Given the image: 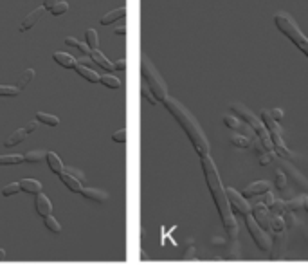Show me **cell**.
Here are the masks:
<instances>
[{
  "label": "cell",
  "instance_id": "obj_1",
  "mask_svg": "<svg viewBox=\"0 0 308 276\" xmlns=\"http://www.w3.org/2000/svg\"><path fill=\"white\" fill-rule=\"evenodd\" d=\"M200 163H202V170H204L205 182H207V188H209V191H211V197H213L214 204H216V208H218V213H220L222 224L226 227L234 226V224H236V219H234V213L229 206V201H227L226 188L222 186V181H220V177H218L216 166H214V163L209 157V153H202Z\"/></svg>",
  "mask_w": 308,
  "mask_h": 276
},
{
  "label": "cell",
  "instance_id": "obj_2",
  "mask_svg": "<svg viewBox=\"0 0 308 276\" xmlns=\"http://www.w3.org/2000/svg\"><path fill=\"white\" fill-rule=\"evenodd\" d=\"M164 107L168 108L169 114L175 117L179 125L182 127V130L186 132V136L189 137V141L193 143L195 150L198 153H209V143H207V137H205L204 130L200 128L198 121L193 117V114L184 107V105L179 101V99L166 98L164 99Z\"/></svg>",
  "mask_w": 308,
  "mask_h": 276
},
{
  "label": "cell",
  "instance_id": "obj_3",
  "mask_svg": "<svg viewBox=\"0 0 308 276\" xmlns=\"http://www.w3.org/2000/svg\"><path fill=\"white\" fill-rule=\"evenodd\" d=\"M229 108H231V112L236 115V117H242V120L245 121V125H249V127L254 130V134L259 137V139H261V143H263V146H265V148H267V150L274 148V144H272V139H271V134H269L265 123L259 120L258 115L252 114V112L242 103H231Z\"/></svg>",
  "mask_w": 308,
  "mask_h": 276
},
{
  "label": "cell",
  "instance_id": "obj_4",
  "mask_svg": "<svg viewBox=\"0 0 308 276\" xmlns=\"http://www.w3.org/2000/svg\"><path fill=\"white\" fill-rule=\"evenodd\" d=\"M274 24L288 40L294 42V46H296L304 56H308V38L301 33L297 24L292 20L290 15H287V13H278L274 17Z\"/></svg>",
  "mask_w": 308,
  "mask_h": 276
},
{
  "label": "cell",
  "instance_id": "obj_5",
  "mask_svg": "<svg viewBox=\"0 0 308 276\" xmlns=\"http://www.w3.org/2000/svg\"><path fill=\"white\" fill-rule=\"evenodd\" d=\"M141 74H143V80L148 83V87L152 89V92L159 101H164L168 98V87H166L162 76L159 74V70L155 69V65L148 58H143V62H141Z\"/></svg>",
  "mask_w": 308,
  "mask_h": 276
},
{
  "label": "cell",
  "instance_id": "obj_6",
  "mask_svg": "<svg viewBox=\"0 0 308 276\" xmlns=\"http://www.w3.org/2000/svg\"><path fill=\"white\" fill-rule=\"evenodd\" d=\"M245 226H247V229H249V233H251L256 246H258L261 251H271L272 240H271V236H269V231H265L258 222H256L254 215H251V213L245 215Z\"/></svg>",
  "mask_w": 308,
  "mask_h": 276
},
{
  "label": "cell",
  "instance_id": "obj_7",
  "mask_svg": "<svg viewBox=\"0 0 308 276\" xmlns=\"http://www.w3.org/2000/svg\"><path fill=\"white\" fill-rule=\"evenodd\" d=\"M226 193H227V201H229V206L234 215H243V217H245L247 213H251L252 210L251 204L245 201V197H243L242 193H238L234 188H227Z\"/></svg>",
  "mask_w": 308,
  "mask_h": 276
},
{
  "label": "cell",
  "instance_id": "obj_8",
  "mask_svg": "<svg viewBox=\"0 0 308 276\" xmlns=\"http://www.w3.org/2000/svg\"><path fill=\"white\" fill-rule=\"evenodd\" d=\"M261 121L265 123L269 134H271V139H272V144H274V150L280 148V146H285L283 139H281V130H280V127H278V121H276L274 117L271 115V110H263L261 112Z\"/></svg>",
  "mask_w": 308,
  "mask_h": 276
},
{
  "label": "cell",
  "instance_id": "obj_9",
  "mask_svg": "<svg viewBox=\"0 0 308 276\" xmlns=\"http://www.w3.org/2000/svg\"><path fill=\"white\" fill-rule=\"evenodd\" d=\"M271 182H267V181H256V182H252V184H249L245 188V190L242 191V195L245 199H249V197H259L261 193H267V191H271Z\"/></svg>",
  "mask_w": 308,
  "mask_h": 276
},
{
  "label": "cell",
  "instance_id": "obj_10",
  "mask_svg": "<svg viewBox=\"0 0 308 276\" xmlns=\"http://www.w3.org/2000/svg\"><path fill=\"white\" fill-rule=\"evenodd\" d=\"M43 13H46V8H43V6L36 8L33 13H29L27 17L24 18V22H22V24H20V33H25L27 29L34 27V25L38 24V20H40V18H41V15H43Z\"/></svg>",
  "mask_w": 308,
  "mask_h": 276
},
{
  "label": "cell",
  "instance_id": "obj_11",
  "mask_svg": "<svg viewBox=\"0 0 308 276\" xmlns=\"http://www.w3.org/2000/svg\"><path fill=\"white\" fill-rule=\"evenodd\" d=\"M34 210H36V213L40 215V217H49L51 211H53V204H51V201L46 197L43 193H38L36 199H34Z\"/></svg>",
  "mask_w": 308,
  "mask_h": 276
},
{
  "label": "cell",
  "instance_id": "obj_12",
  "mask_svg": "<svg viewBox=\"0 0 308 276\" xmlns=\"http://www.w3.org/2000/svg\"><path fill=\"white\" fill-rule=\"evenodd\" d=\"M89 56H91V60H92V62H94V63H98V65L101 67V69H105V70H115L114 63H112V62H108V60H107V56H105V54H103L99 49H92V51H91V54H89Z\"/></svg>",
  "mask_w": 308,
  "mask_h": 276
},
{
  "label": "cell",
  "instance_id": "obj_13",
  "mask_svg": "<svg viewBox=\"0 0 308 276\" xmlns=\"http://www.w3.org/2000/svg\"><path fill=\"white\" fill-rule=\"evenodd\" d=\"M60 179H62V182L67 186V188H69L70 191H74V193H81V190H83L81 182H79V179H76L70 172L69 173L63 172L62 175H60Z\"/></svg>",
  "mask_w": 308,
  "mask_h": 276
},
{
  "label": "cell",
  "instance_id": "obj_14",
  "mask_svg": "<svg viewBox=\"0 0 308 276\" xmlns=\"http://www.w3.org/2000/svg\"><path fill=\"white\" fill-rule=\"evenodd\" d=\"M74 69H76V72H78V74L81 76V78H85L86 82H91V83H98L99 78H101V76H99L98 72H96V70L89 69V67H85L83 63H76Z\"/></svg>",
  "mask_w": 308,
  "mask_h": 276
},
{
  "label": "cell",
  "instance_id": "obj_15",
  "mask_svg": "<svg viewBox=\"0 0 308 276\" xmlns=\"http://www.w3.org/2000/svg\"><path fill=\"white\" fill-rule=\"evenodd\" d=\"M46 159H47V165H49V168H51V172L53 173H56V175H62L63 173V163H62V159L56 155L54 152H47V155H46Z\"/></svg>",
  "mask_w": 308,
  "mask_h": 276
},
{
  "label": "cell",
  "instance_id": "obj_16",
  "mask_svg": "<svg viewBox=\"0 0 308 276\" xmlns=\"http://www.w3.org/2000/svg\"><path fill=\"white\" fill-rule=\"evenodd\" d=\"M124 15H126V8H117V9H114V11L107 13V15H103L99 22H101V25H110V24H114L115 20L124 18Z\"/></svg>",
  "mask_w": 308,
  "mask_h": 276
},
{
  "label": "cell",
  "instance_id": "obj_17",
  "mask_svg": "<svg viewBox=\"0 0 308 276\" xmlns=\"http://www.w3.org/2000/svg\"><path fill=\"white\" fill-rule=\"evenodd\" d=\"M53 58H54V62H56L58 65L65 67V69H74L76 63H78L74 60V56H70V54H67V53H54Z\"/></svg>",
  "mask_w": 308,
  "mask_h": 276
},
{
  "label": "cell",
  "instance_id": "obj_18",
  "mask_svg": "<svg viewBox=\"0 0 308 276\" xmlns=\"http://www.w3.org/2000/svg\"><path fill=\"white\" fill-rule=\"evenodd\" d=\"M81 195L89 201H96V202H105L108 199V195L101 190H94V188H83Z\"/></svg>",
  "mask_w": 308,
  "mask_h": 276
},
{
  "label": "cell",
  "instance_id": "obj_19",
  "mask_svg": "<svg viewBox=\"0 0 308 276\" xmlns=\"http://www.w3.org/2000/svg\"><path fill=\"white\" fill-rule=\"evenodd\" d=\"M20 188L22 191H27V193H33V195L41 193V184L36 179H24V181H20Z\"/></svg>",
  "mask_w": 308,
  "mask_h": 276
},
{
  "label": "cell",
  "instance_id": "obj_20",
  "mask_svg": "<svg viewBox=\"0 0 308 276\" xmlns=\"http://www.w3.org/2000/svg\"><path fill=\"white\" fill-rule=\"evenodd\" d=\"M25 136H27V132H25L24 128H20V130H17V132H13L11 136L6 139V143H4V146H15V144H20L22 141L25 139Z\"/></svg>",
  "mask_w": 308,
  "mask_h": 276
},
{
  "label": "cell",
  "instance_id": "obj_21",
  "mask_svg": "<svg viewBox=\"0 0 308 276\" xmlns=\"http://www.w3.org/2000/svg\"><path fill=\"white\" fill-rule=\"evenodd\" d=\"M36 120L40 121V123L47 125V127H58V125H60V120H58L56 115L46 114V112H38V114H36Z\"/></svg>",
  "mask_w": 308,
  "mask_h": 276
},
{
  "label": "cell",
  "instance_id": "obj_22",
  "mask_svg": "<svg viewBox=\"0 0 308 276\" xmlns=\"http://www.w3.org/2000/svg\"><path fill=\"white\" fill-rule=\"evenodd\" d=\"M24 163V155L15 153V155H0V166H11V165H20Z\"/></svg>",
  "mask_w": 308,
  "mask_h": 276
},
{
  "label": "cell",
  "instance_id": "obj_23",
  "mask_svg": "<svg viewBox=\"0 0 308 276\" xmlns=\"http://www.w3.org/2000/svg\"><path fill=\"white\" fill-rule=\"evenodd\" d=\"M229 141L233 146H238V148H249V146H251V139L247 136H238V134L234 136L233 134V136L229 137Z\"/></svg>",
  "mask_w": 308,
  "mask_h": 276
},
{
  "label": "cell",
  "instance_id": "obj_24",
  "mask_svg": "<svg viewBox=\"0 0 308 276\" xmlns=\"http://www.w3.org/2000/svg\"><path fill=\"white\" fill-rule=\"evenodd\" d=\"M46 155H47V152H43V150H31V152H27L24 155V161H27V163H40L41 159H46Z\"/></svg>",
  "mask_w": 308,
  "mask_h": 276
},
{
  "label": "cell",
  "instance_id": "obj_25",
  "mask_svg": "<svg viewBox=\"0 0 308 276\" xmlns=\"http://www.w3.org/2000/svg\"><path fill=\"white\" fill-rule=\"evenodd\" d=\"M33 80H34V70H33V69L24 70V72H22V74H20V78H18L17 87L22 91V89H24L25 85H29V83L33 82Z\"/></svg>",
  "mask_w": 308,
  "mask_h": 276
},
{
  "label": "cell",
  "instance_id": "obj_26",
  "mask_svg": "<svg viewBox=\"0 0 308 276\" xmlns=\"http://www.w3.org/2000/svg\"><path fill=\"white\" fill-rule=\"evenodd\" d=\"M141 94H143L144 99H148V101H150L152 105H157V103H159V99L155 98V94L152 92V89H150L148 83H146V82H143V85H141Z\"/></svg>",
  "mask_w": 308,
  "mask_h": 276
},
{
  "label": "cell",
  "instance_id": "obj_27",
  "mask_svg": "<svg viewBox=\"0 0 308 276\" xmlns=\"http://www.w3.org/2000/svg\"><path fill=\"white\" fill-rule=\"evenodd\" d=\"M269 210H271L272 215H285V213H287V202H285V201H276V199H274V202L269 206Z\"/></svg>",
  "mask_w": 308,
  "mask_h": 276
},
{
  "label": "cell",
  "instance_id": "obj_28",
  "mask_svg": "<svg viewBox=\"0 0 308 276\" xmlns=\"http://www.w3.org/2000/svg\"><path fill=\"white\" fill-rule=\"evenodd\" d=\"M99 82H101L105 87H108V89H119V87H121V82L115 78V76H112V74L101 76V78H99Z\"/></svg>",
  "mask_w": 308,
  "mask_h": 276
},
{
  "label": "cell",
  "instance_id": "obj_29",
  "mask_svg": "<svg viewBox=\"0 0 308 276\" xmlns=\"http://www.w3.org/2000/svg\"><path fill=\"white\" fill-rule=\"evenodd\" d=\"M285 231V220L281 215H272V231L271 233H283Z\"/></svg>",
  "mask_w": 308,
  "mask_h": 276
},
{
  "label": "cell",
  "instance_id": "obj_30",
  "mask_svg": "<svg viewBox=\"0 0 308 276\" xmlns=\"http://www.w3.org/2000/svg\"><path fill=\"white\" fill-rule=\"evenodd\" d=\"M20 94V89L17 85H0V96H4V98H15V96Z\"/></svg>",
  "mask_w": 308,
  "mask_h": 276
},
{
  "label": "cell",
  "instance_id": "obj_31",
  "mask_svg": "<svg viewBox=\"0 0 308 276\" xmlns=\"http://www.w3.org/2000/svg\"><path fill=\"white\" fill-rule=\"evenodd\" d=\"M18 191H22L20 182H11V184H8V186H4V188H2V195H4V197H11V195H17Z\"/></svg>",
  "mask_w": 308,
  "mask_h": 276
},
{
  "label": "cell",
  "instance_id": "obj_32",
  "mask_svg": "<svg viewBox=\"0 0 308 276\" xmlns=\"http://www.w3.org/2000/svg\"><path fill=\"white\" fill-rule=\"evenodd\" d=\"M85 42L89 44V47H91V49H96V47H98V33H96L94 29H86Z\"/></svg>",
  "mask_w": 308,
  "mask_h": 276
},
{
  "label": "cell",
  "instance_id": "obj_33",
  "mask_svg": "<svg viewBox=\"0 0 308 276\" xmlns=\"http://www.w3.org/2000/svg\"><path fill=\"white\" fill-rule=\"evenodd\" d=\"M67 9H69V4L67 2H56L54 6H51L49 8V11L53 13V15H56V17H60V15H63V13H67Z\"/></svg>",
  "mask_w": 308,
  "mask_h": 276
},
{
  "label": "cell",
  "instance_id": "obj_34",
  "mask_svg": "<svg viewBox=\"0 0 308 276\" xmlns=\"http://www.w3.org/2000/svg\"><path fill=\"white\" fill-rule=\"evenodd\" d=\"M46 227L51 231V233H60L62 231V226H60V222H58L54 217H46Z\"/></svg>",
  "mask_w": 308,
  "mask_h": 276
},
{
  "label": "cell",
  "instance_id": "obj_35",
  "mask_svg": "<svg viewBox=\"0 0 308 276\" xmlns=\"http://www.w3.org/2000/svg\"><path fill=\"white\" fill-rule=\"evenodd\" d=\"M303 204H304V197H296V199H292V201L287 202V210L299 211V210H303Z\"/></svg>",
  "mask_w": 308,
  "mask_h": 276
},
{
  "label": "cell",
  "instance_id": "obj_36",
  "mask_svg": "<svg viewBox=\"0 0 308 276\" xmlns=\"http://www.w3.org/2000/svg\"><path fill=\"white\" fill-rule=\"evenodd\" d=\"M224 125H226L227 128H231V130H238L240 128V121H238V117L236 115H224Z\"/></svg>",
  "mask_w": 308,
  "mask_h": 276
},
{
  "label": "cell",
  "instance_id": "obj_37",
  "mask_svg": "<svg viewBox=\"0 0 308 276\" xmlns=\"http://www.w3.org/2000/svg\"><path fill=\"white\" fill-rule=\"evenodd\" d=\"M276 188H280V190H285V188H287V177H285L283 172L276 173Z\"/></svg>",
  "mask_w": 308,
  "mask_h": 276
},
{
  "label": "cell",
  "instance_id": "obj_38",
  "mask_svg": "<svg viewBox=\"0 0 308 276\" xmlns=\"http://www.w3.org/2000/svg\"><path fill=\"white\" fill-rule=\"evenodd\" d=\"M112 139H114V143H124V141H126V130L121 128V130L114 132L112 134Z\"/></svg>",
  "mask_w": 308,
  "mask_h": 276
},
{
  "label": "cell",
  "instance_id": "obj_39",
  "mask_svg": "<svg viewBox=\"0 0 308 276\" xmlns=\"http://www.w3.org/2000/svg\"><path fill=\"white\" fill-rule=\"evenodd\" d=\"M272 155H274V153H272V150H267L265 153H261V155H259V165H261V166L269 165V163L272 161Z\"/></svg>",
  "mask_w": 308,
  "mask_h": 276
},
{
  "label": "cell",
  "instance_id": "obj_40",
  "mask_svg": "<svg viewBox=\"0 0 308 276\" xmlns=\"http://www.w3.org/2000/svg\"><path fill=\"white\" fill-rule=\"evenodd\" d=\"M259 202H263L265 206H271L272 202H274V197H272V193L271 191H267V193H261L259 195V199H258Z\"/></svg>",
  "mask_w": 308,
  "mask_h": 276
},
{
  "label": "cell",
  "instance_id": "obj_41",
  "mask_svg": "<svg viewBox=\"0 0 308 276\" xmlns=\"http://www.w3.org/2000/svg\"><path fill=\"white\" fill-rule=\"evenodd\" d=\"M276 153H278V155H281V157H287V159H292V157H294L287 146H280V148H276Z\"/></svg>",
  "mask_w": 308,
  "mask_h": 276
},
{
  "label": "cell",
  "instance_id": "obj_42",
  "mask_svg": "<svg viewBox=\"0 0 308 276\" xmlns=\"http://www.w3.org/2000/svg\"><path fill=\"white\" fill-rule=\"evenodd\" d=\"M292 177L296 179V181L299 182V184L303 186V188H308V181H306V179L303 177V175H299V173H297L296 170H294V172H292Z\"/></svg>",
  "mask_w": 308,
  "mask_h": 276
},
{
  "label": "cell",
  "instance_id": "obj_43",
  "mask_svg": "<svg viewBox=\"0 0 308 276\" xmlns=\"http://www.w3.org/2000/svg\"><path fill=\"white\" fill-rule=\"evenodd\" d=\"M38 123H40V121H29V123L27 125H25V128H24V130H25V132H27V134H33L34 132V130H36V128H38Z\"/></svg>",
  "mask_w": 308,
  "mask_h": 276
},
{
  "label": "cell",
  "instance_id": "obj_44",
  "mask_svg": "<svg viewBox=\"0 0 308 276\" xmlns=\"http://www.w3.org/2000/svg\"><path fill=\"white\" fill-rule=\"evenodd\" d=\"M78 49L81 51L83 54H91V47H89V44L86 42H78Z\"/></svg>",
  "mask_w": 308,
  "mask_h": 276
},
{
  "label": "cell",
  "instance_id": "obj_45",
  "mask_svg": "<svg viewBox=\"0 0 308 276\" xmlns=\"http://www.w3.org/2000/svg\"><path fill=\"white\" fill-rule=\"evenodd\" d=\"M226 229H227V235H229L231 239H234V236L238 235V224H234V226L226 227Z\"/></svg>",
  "mask_w": 308,
  "mask_h": 276
},
{
  "label": "cell",
  "instance_id": "obj_46",
  "mask_svg": "<svg viewBox=\"0 0 308 276\" xmlns=\"http://www.w3.org/2000/svg\"><path fill=\"white\" fill-rule=\"evenodd\" d=\"M271 115L274 117L276 121H278V120H281V117H283V110H281V108H272Z\"/></svg>",
  "mask_w": 308,
  "mask_h": 276
},
{
  "label": "cell",
  "instance_id": "obj_47",
  "mask_svg": "<svg viewBox=\"0 0 308 276\" xmlns=\"http://www.w3.org/2000/svg\"><path fill=\"white\" fill-rule=\"evenodd\" d=\"M63 42H65V46H69V47H78V40H76L74 36H67Z\"/></svg>",
  "mask_w": 308,
  "mask_h": 276
},
{
  "label": "cell",
  "instance_id": "obj_48",
  "mask_svg": "<svg viewBox=\"0 0 308 276\" xmlns=\"http://www.w3.org/2000/svg\"><path fill=\"white\" fill-rule=\"evenodd\" d=\"M114 67H115V70H124L126 69V62H124V60H119V62L114 63Z\"/></svg>",
  "mask_w": 308,
  "mask_h": 276
},
{
  "label": "cell",
  "instance_id": "obj_49",
  "mask_svg": "<svg viewBox=\"0 0 308 276\" xmlns=\"http://www.w3.org/2000/svg\"><path fill=\"white\" fill-rule=\"evenodd\" d=\"M191 256H195V248H188V251L184 253V256H182V258H184V260H191Z\"/></svg>",
  "mask_w": 308,
  "mask_h": 276
},
{
  "label": "cell",
  "instance_id": "obj_50",
  "mask_svg": "<svg viewBox=\"0 0 308 276\" xmlns=\"http://www.w3.org/2000/svg\"><path fill=\"white\" fill-rule=\"evenodd\" d=\"M115 34L124 36V34H126V27H124V25H121V27H115Z\"/></svg>",
  "mask_w": 308,
  "mask_h": 276
},
{
  "label": "cell",
  "instance_id": "obj_51",
  "mask_svg": "<svg viewBox=\"0 0 308 276\" xmlns=\"http://www.w3.org/2000/svg\"><path fill=\"white\" fill-rule=\"evenodd\" d=\"M56 2H60V0H46V2H43V8L49 9L51 6H54V4H56Z\"/></svg>",
  "mask_w": 308,
  "mask_h": 276
},
{
  "label": "cell",
  "instance_id": "obj_52",
  "mask_svg": "<svg viewBox=\"0 0 308 276\" xmlns=\"http://www.w3.org/2000/svg\"><path fill=\"white\" fill-rule=\"evenodd\" d=\"M213 244L214 246H224L226 242H224V239H213Z\"/></svg>",
  "mask_w": 308,
  "mask_h": 276
},
{
  "label": "cell",
  "instance_id": "obj_53",
  "mask_svg": "<svg viewBox=\"0 0 308 276\" xmlns=\"http://www.w3.org/2000/svg\"><path fill=\"white\" fill-rule=\"evenodd\" d=\"M0 260H6V251H4V249H0Z\"/></svg>",
  "mask_w": 308,
  "mask_h": 276
},
{
  "label": "cell",
  "instance_id": "obj_54",
  "mask_svg": "<svg viewBox=\"0 0 308 276\" xmlns=\"http://www.w3.org/2000/svg\"><path fill=\"white\" fill-rule=\"evenodd\" d=\"M303 210L308 211V197H304V204H303Z\"/></svg>",
  "mask_w": 308,
  "mask_h": 276
},
{
  "label": "cell",
  "instance_id": "obj_55",
  "mask_svg": "<svg viewBox=\"0 0 308 276\" xmlns=\"http://www.w3.org/2000/svg\"><path fill=\"white\" fill-rule=\"evenodd\" d=\"M141 260H148V255H146L144 251H141Z\"/></svg>",
  "mask_w": 308,
  "mask_h": 276
}]
</instances>
